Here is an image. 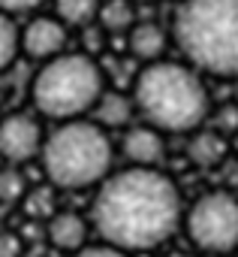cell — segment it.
<instances>
[{
    "mask_svg": "<svg viewBox=\"0 0 238 257\" xmlns=\"http://www.w3.org/2000/svg\"><path fill=\"white\" fill-rule=\"evenodd\" d=\"M46 143V127L36 112H6L0 115V161L6 167H24L30 161H40Z\"/></svg>",
    "mask_w": 238,
    "mask_h": 257,
    "instance_id": "cell-7",
    "label": "cell"
},
{
    "mask_svg": "<svg viewBox=\"0 0 238 257\" xmlns=\"http://www.w3.org/2000/svg\"><path fill=\"white\" fill-rule=\"evenodd\" d=\"M90 221L88 215L76 212V209H54L46 221V239L54 251L72 257L76 251H82L84 245H90Z\"/></svg>",
    "mask_w": 238,
    "mask_h": 257,
    "instance_id": "cell-9",
    "label": "cell"
},
{
    "mask_svg": "<svg viewBox=\"0 0 238 257\" xmlns=\"http://www.w3.org/2000/svg\"><path fill=\"white\" fill-rule=\"evenodd\" d=\"M166 46H169V34L160 22H136L127 31V52L142 64L160 61L166 55Z\"/></svg>",
    "mask_w": 238,
    "mask_h": 257,
    "instance_id": "cell-12",
    "label": "cell"
},
{
    "mask_svg": "<svg viewBox=\"0 0 238 257\" xmlns=\"http://www.w3.org/2000/svg\"><path fill=\"white\" fill-rule=\"evenodd\" d=\"M130 97L142 124L169 134H193L211 118V94L205 76H199L190 64L160 58L142 64L133 76Z\"/></svg>",
    "mask_w": 238,
    "mask_h": 257,
    "instance_id": "cell-2",
    "label": "cell"
},
{
    "mask_svg": "<svg viewBox=\"0 0 238 257\" xmlns=\"http://www.w3.org/2000/svg\"><path fill=\"white\" fill-rule=\"evenodd\" d=\"M22 251H24V242L18 233L0 230V257H22Z\"/></svg>",
    "mask_w": 238,
    "mask_h": 257,
    "instance_id": "cell-19",
    "label": "cell"
},
{
    "mask_svg": "<svg viewBox=\"0 0 238 257\" xmlns=\"http://www.w3.org/2000/svg\"><path fill=\"white\" fill-rule=\"evenodd\" d=\"M130 4L136 7V4H157V0H130Z\"/></svg>",
    "mask_w": 238,
    "mask_h": 257,
    "instance_id": "cell-23",
    "label": "cell"
},
{
    "mask_svg": "<svg viewBox=\"0 0 238 257\" xmlns=\"http://www.w3.org/2000/svg\"><path fill=\"white\" fill-rule=\"evenodd\" d=\"M172 37L199 76L238 79V0H184Z\"/></svg>",
    "mask_w": 238,
    "mask_h": 257,
    "instance_id": "cell-3",
    "label": "cell"
},
{
    "mask_svg": "<svg viewBox=\"0 0 238 257\" xmlns=\"http://www.w3.org/2000/svg\"><path fill=\"white\" fill-rule=\"evenodd\" d=\"M40 164L52 188H60V191L100 188L114 170L112 134H106L90 118L54 124L46 134Z\"/></svg>",
    "mask_w": 238,
    "mask_h": 257,
    "instance_id": "cell-4",
    "label": "cell"
},
{
    "mask_svg": "<svg viewBox=\"0 0 238 257\" xmlns=\"http://www.w3.org/2000/svg\"><path fill=\"white\" fill-rule=\"evenodd\" d=\"M211 127L217 134H232V131H238V106L235 103H226V106H220L217 112H214V118H211Z\"/></svg>",
    "mask_w": 238,
    "mask_h": 257,
    "instance_id": "cell-18",
    "label": "cell"
},
{
    "mask_svg": "<svg viewBox=\"0 0 238 257\" xmlns=\"http://www.w3.org/2000/svg\"><path fill=\"white\" fill-rule=\"evenodd\" d=\"M72 257H133V254H124V251H118V248H112L106 242H90L82 251H76Z\"/></svg>",
    "mask_w": 238,
    "mask_h": 257,
    "instance_id": "cell-20",
    "label": "cell"
},
{
    "mask_svg": "<svg viewBox=\"0 0 238 257\" xmlns=\"http://www.w3.org/2000/svg\"><path fill=\"white\" fill-rule=\"evenodd\" d=\"M18 49L30 61L46 64V61H52V58H58V55L66 52V28L54 16H36V19H30L22 28Z\"/></svg>",
    "mask_w": 238,
    "mask_h": 257,
    "instance_id": "cell-8",
    "label": "cell"
},
{
    "mask_svg": "<svg viewBox=\"0 0 238 257\" xmlns=\"http://www.w3.org/2000/svg\"><path fill=\"white\" fill-rule=\"evenodd\" d=\"M136 22V7L130 0H102L96 13V25L102 34H127Z\"/></svg>",
    "mask_w": 238,
    "mask_h": 257,
    "instance_id": "cell-14",
    "label": "cell"
},
{
    "mask_svg": "<svg viewBox=\"0 0 238 257\" xmlns=\"http://www.w3.org/2000/svg\"><path fill=\"white\" fill-rule=\"evenodd\" d=\"M121 155L127 167H145V170H160L166 158V137L148 124H130L121 137Z\"/></svg>",
    "mask_w": 238,
    "mask_h": 257,
    "instance_id": "cell-10",
    "label": "cell"
},
{
    "mask_svg": "<svg viewBox=\"0 0 238 257\" xmlns=\"http://www.w3.org/2000/svg\"><path fill=\"white\" fill-rule=\"evenodd\" d=\"M42 4H48V0H0V13L6 16H18V13H30V10H40Z\"/></svg>",
    "mask_w": 238,
    "mask_h": 257,
    "instance_id": "cell-21",
    "label": "cell"
},
{
    "mask_svg": "<svg viewBox=\"0 0 238 257\" xmlns=\"http://www.w3.org/2000/svg\"><path fill=\"white\" fill-rule=\"evenodd\" d=\"M54 4V19L70 31V28H88L96 22V13L102 0H52Z\"/></svg>",
    "mask_w": 238,
    "mask_h": 257,
    "instance_id": "cell-15",
    "label": "cell"
},
{
    "mask_svg": "<svg viewBox=\"0 0 238 257\" xmlns=\"http://www.w3.org/2000/svg\"><path fill=\"white\" fill-rule=\"evenodd\" d=\"M18 34H22V28L16 25V19L6 16V13H0V76H4L22 55Z\"/></svg>",
    "mask_w": 238,
    "mask_h": 257,
    "instance_id": "cell-16",
    "label": "cell"
},
{
    "mask_svg": "<svg viewBox=\"0 0 238 257\" xmlns=\"http://www.w3.org/2000/svg\"><path fill=\"white\" fill-rule=\"evenodd\" d=\"M229 155V140L217 134L214 127H199L187 140V161L199 170H214L226 161Z\"/></svg>",
    "mask_w": 238,
    "mask_h": 257,
    "instance_id": "cell-13",
    "label": "cell"
},
{
    "mask_svg": "<svg viewBox=\"0 0 238 257\" xmlns=\"http://www.w3.org/2000/svg\"><path fill=\"white\" fill-rule=\"evenodd\" d=\"M24 197H28V179L22 167H4L0 170V203L12 206V203H22Z\"/></svg>",
    "mask_w": 238,
    "mask_h": 257,
    "instance_id": "cell-17",
    "label": "cell"
},
{
    "mask_svg": "<svg viewBox=\"0 0 238 257\" xmlns=\"http://www.w3.org/2000/svg\"><path fill=\"white\" fill-rule=\"evenodd\" d=\"M181 230L199 254L232 257L238 248V194L214 188L184 206Z\"/></svg>",
    "mask_w": 238,
    "mask_h": 257,
    "instance_id": "cell-6",
    "label": "cell"
},
{
    "mask_svg": "<svg viewBox=\"0 0 238 257\" xmlns=\"http://www.w3.org/2000/svg\"><path fill=\"white\" fill-rule=\"evenodd\" d=\"M232 257H238V248H235V254H232Z\"/></svg>",
    "mask_w": 238,
    "mask_h": 257,
    "instance_id": "cell-24",
    "label": "cell"
},
{
    "mask_svg": "<svg viewBox=\"0 0 238 257\" xmlns=\"http://www.w3.org/2000/svg\"><path fill=\"white\" fill-rule=\"evenodd\" d=\"M163 257H199V254H190V251H172V254H163Z\"/></svg>",
    "mask_w": 238,
    "mask_h": 257,
    "instance_id": "cell-22",
    "label": "cell"
},
{
    "mask_svg": "<svg viewBox=\"0 0 238 257\" xmlns=\"http://www.w3.org/2000/svg\"><path fill=\"white\" fill-rule=\"evenodd\" d=\"M184 197L175 179L163 170L124 167L94 188L90 230L96 242H106L124 254L154 251L181 230Z\"/></svg>",
    "mask_w": 238,
    "mask_h": 257,
    "instance_id": "cell-1",
    "label": "cell"
},
{
    "mask_svg": "<svg viewBox=\"0 0 238 257\" xmlns=\"http://www.w3.org/2000/svg\"><path fill=\"white\" fill-rule=\"evenodd\" d=\"M108 88L106 70L96 58L84 52H64L46 64L30 79V103L40 118L54 124L88 118L102 91Z\"/></svg>",
    "mask_w": 238,
    "mask_h": 257,
    "instance_id": "cell-5",
    "label": "cell"
},
{
    "mask_svg": "<svg viewBox=\"0 0 238 257\" xmlns=\"http://www.w3.org/2000/svg\"><path fill=\"white\" fill-rule=\"evenodd\" d=\"M88 118L94 124H100L106 134H112V131H127V127L133 124V118H136V106H133L130 91H112V88H106Z\"/></svg>",
    "mask_w": 238,
    "mask_h": 257,
    "instance_id": "cell-11",
    "label": "cell"
}]
</instances>
